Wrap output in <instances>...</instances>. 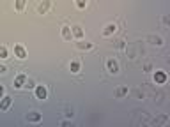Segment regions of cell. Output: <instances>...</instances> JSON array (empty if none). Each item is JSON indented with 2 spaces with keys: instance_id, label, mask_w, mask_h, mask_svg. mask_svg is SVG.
<instances>
[{
  "instance_id": "6da1fadb",
  "label": "cell",
  "mask_w": 170,
  "mask_h": 127,
  "mask_svg": "<svg viewBox=\"0 0 170 127\" xmlns=\"http://www.w3.org/2000/svg\"><path fill=\"white\" fill-rule=\"evenodd\" d=\"M25 81H27V76H25V74H18V76L14 78L13 87H16V88H21V87H25Z\"/></svg>"
},
{
  "instance_id": "7a4b0ae2",
  "label": "cell",
  "mask_w": 170,
  "mask_h": 127,
  "mask_svg": "<svg viewBox=\"0 0 170 127\" xmlns=\"http://www.w3.org/2000/svg\"><path fill=\"white\" fill-rule=\"evenodd\" d=\"M106 67H108V71H110L112 74H117V72H119V63L115 62L113 58H110V60H106Z\"/></svg>"
},
{
  "instance_id": "3957f363",
  "label": "cell",
  "mask_w": 170,
  "mask_h": 127,
  "mask_svg": "<svg viewBox=\"0 0 170 127\" xmlns=\"http://www.w3.org/2000/svg\"><path fill=\"white\" fill-rule=\"evenodd\" d=\"M14 55L18 56V58H21V60H23V58L27 56V51H25V48H23L21 44H14Z\"/></svg>"
},
{
  "instance_id": "277c9868",
  "label": "cell",
  "mask_w": 170,
  "mask_h": 127,
  "mask_svg": "<svg viewBox=\"0 0 170 127\" xmlns=\"http://www.w3.org/2000/svg\"><path fill=\"white\" fill-rule=\"evenodd\" d=\"M154 81L158 85H163L165 81H167V74H165L163 71H156L154 72Z\"/></svg>"
},
{
  "instance_id": "5b68a950",
  "label": "cell",
  "mask_w": 170,
  "mask_h": 127,
  "mask_svg": "<svg viewBox=\"0 0 170 127\" xmlns=\"http://www.w3.org/2000/svg\"><path fill=\"white\" fill-rule=\"evenodd\" d=\"M35 97L37 99H46V88H44V87H42V85H37V87H35Z\"/></svg>"
},
{
  "instance_id": "8992f818",
  "label": "cell",
  "mask_w": 170,
  "mask_h": 127,
  "mask_svg": "<svg viewBox=\"0 0 170 127\" xmlns=\"http://www.w3.org/2000/svg\"><path fill=\"white\" fill-rule=\"evenodd\" d=\"M115 30H117V25H115V23H108V25L105 27V30H103V34H105V35H112Z\"/></svg>"
},
{
  "instance_id": "52a82bcc",
  "label": "cell",
  "mask_w": 170,
  "mask_h": 127,
  "mask_svg": "<svg viewBox=\"0 0 170 127\" xmlns=\"http://www.w3.org/2000/svg\"><path fill=\"white\" fill-rule=\"evenodd\" d=\"M9 106H11V97H2L0 99V110H2V111H6Z\"/></svg>"
},
{
  "instance_id": "ba28073f",
  "label": "cell",
  "mask_w": 170,
  "mask_h": 127,
  "mask_svg": "<svg viewBox=\"0 0 170 127\" xmlns=\"http://www.w3.org/2000/svg\"><path fill=\"white\" fill-rule=\"evenodd\" d=\"M48 9H50V0H42V4L37 7V11H39L41 14H46L48 13Z\"/></svg>"
},
{
  "instance_id": "9c48e42d",
  "label": "cell",
  "mask_w": 170,
  "mask_h": 127,
  "mask_svg": "<svg viewBox=\"0 0 170 127\" xmlns=\"http://www.w3.org/2000/svg\"><path fill=\"white\" fill-rule=\"evenodd\" d=\"M27 120L28 122H39V120H41V115H39L37 111H32V113L27 115Z\"/></svg>"
},
{
  "instance_id": "30bf717a",
  "label": "cell",
  "mask_w": 170,
  "mask_h": 127,
  "mask_svg": "<svg viewBox=\"0 0 170 127\" xmlns=\"http://www.w3.org/2000/svg\"><path fill=\"white\" fill-rule=\"evenodd\" d=\"M62 37L66 41H71V28L69 27H62Z\"/></svg>"
},
{
  "instance_id": "8fae6325",
  "label": "cell",
  "mask_w": 170,
  "mask_h": 127,
  "mask_svg": "<svg viewBox=\"0 0 170 127\" xmlns=\"http://www.w3.org/2000/svg\"><path fill=\"white\" fill-rule=\"evenodd\" d=\"M69 69H71V72H78V71H80V62H78V60H73V62L69 63Z\"/></svg>"
},
{
  "instance_id": "7c38bea8",
  "label": "cell",
  "mask_w": 170,
  "mask_h": 127,
  "mask_svg": "<svg viewBox=\"0 0 170 127\" xmlns=\"http://www.w3.org/2000/svg\"><path fill=\"white\" fill-rule=\"evenodd\" d=\"M71 32H73V35H75V37H78V39H80V37H83V30H82L80 27H73V30H71Z\"/></svg>"
},
{
  "instance_id": "4fadbf2b",
  "label": "cell",
  "mask_w": 170,
  "mask_h": 127,
  "mask_svg": "<svg viewBox=\"0 0 170 127\" xmlns=\"http://www.w3.org/2000/svg\"><path fill=\"white\" fill-rule=\"evenodd\" d=\"M124 95H127V88H124V87H122V88H119V90L115 92V97H124Z\"/></svg>"
},
{
  "instance_id": "5bb4252c",
  "label": "cell",
  "mask_w": 170,
  "mask_h": 127,
  "mask_svg": "<svg viewBox=\"0 0 170 127\" xmlns=\"http://www.w3.org/2000/svg\"><path fill=\"white\" fill-rule=\"evenodd\" d=\"M76 46H78L80 49H91V48H92V44H91V42H78Z\"/></svg>"
},
{
  "instance_id": "9a60e30c",
  "label": "cell",
  "mask_w": 170,
  "mask_h": 127,
  "mask_svg": "<svg viewBox=\"0 0 170 127\" xmlns=\"http://www.w3.org/2000/svg\"><path fill=\"white\" fill-rule=\"evenodd\" d=\"M0 58H7V48L6 46H0Z\"/></svg>"
},
{
  "instance_id": "2e32d148",
  "label": "cell",
  "mask_w": 170,
  "mask_h": 127,
  "mask_svg": "<svg viewBox=\"0 0 170 127\" xmlns=\"http://www.w3.org/2000/svg\"><path fill=\"white\" fill-rule=\"evenodd\" d=\"M23 6H25V0H16V9H18V11H21Z\"/></svg>"
},
{
  "instance_id": "e0dca14e",
  "label": "cell",
  "mask_w": 170,
  "mask_h": 127,
  "mask_svg": "<svg viewBox=\"0 0 170 127\" xmlns=\"http://www.w3.org/2000/svg\"><path fill=\"white\" fill-rule=\"evenodd\" d=\"M76 6L80 7V9H83V7L87 6V0H76Z\"/></svg>"
},
{
  "instance_id": "ac0fdd59",
  "label": "cell",
  "mask_w": 170,
  "mask_h": 127,
  "mask_svg": "<svg viewBox=\"0 0 170 127\" xmlns=\"http://www.w3.org/2000/svg\"><path fill=\"white\" fill-rule=\"evenodd\" d=\"M25 87H27V88H34V81H32V79H27V81H25Z\"/></svg>"
},
{
  "instance_id": "d6986e66",
  "label": "cell",
  "mask_w": 170,
  "mask_h": 127,
  "mask_svg": "<svg viewBox=\"0 0 170 127\" xmlns=\"http://www.w3.org/2000/svg\"><path fill=\"white\" fill-rule=\"evenodd\" d=\"M6 65H0V74H4V72H6Z\"/></svg>"
},
{
  "instance_id": "ffe728a7",
  "label": "cell",
  "mask_w": 170,
  "mask_h": 127,
  "mask_svg": "<svg viewBox=\"0 0 170 127\" xmlns=\"http://www.w3.org/2000/svg\"><path fill=\"white\" fill-rule=\"evenodd\" d=\"M4 97V87H2V85H0V99Z\"/></svg>"
}]
</instances>
